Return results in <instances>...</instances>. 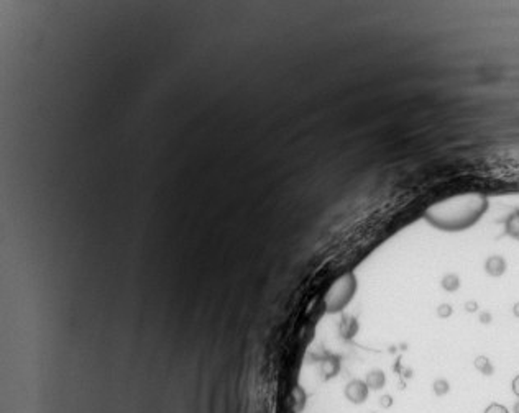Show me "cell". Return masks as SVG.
<instances>
[{
    "mask_svg": "<svg viewBox=\"0 0 519 413\" xmlns=\"http://www.w3.org/2000/svg\"><path fill=\"white\" fill-rule=\"evenodd\" d=\"M355 292H357V277L352 272L340 277L327 292L326 308L329 314H339V312L344 310L353 298Z\"/></svg>",
    "mask_w": 519,
    "mask_h": 413,
    "instance_id": "cell-2",
    "label": "cell"
},
{
    "mask_svg": "<svg viewBox=\"0 0 519 413\" xmlns=\"http://www.w3.org/2000/svg\"><path fill=\"white\" fill-rule=\"evenodd\" d=\"M442 286H444L445 290H449V292L457 290L458 286H460L458 277H457V276H453V274L445 276V277H444V280H442Z\"/></svg>",
    "mask_w": 519,
    "mask_h": 413,
    "instance_id": "cell-6",
    "label": "cell"
},
{
    "mask_svg": "<svg viewBox=\"0 0 519 413\" xmlns=\"http://www.w3.org/2000/svg\"><path fill=\"white\" fill-rule=\"evenodd\" d=\"M485 413H509V410L501 404H491V405L486 406Z\"/></svg>",
    "mask_w": 519,
    "mask_h": 413,
    "instance_id": "cell-8",
    "label": "cell"
},
{
    "mask_svg": "<svg viewBox=\"0 0 519 413\" xmlns=\"http://www.w3.org/2000/svg\"><path fill=\"white\" fill-rule=\"evenodd\" d=\"M504 269H506V262H504L503 258L493 256V258H489L488 261H486V270H488V274H491V276H501V274L504 272Z\"/></svg>",
    "mask_w": 519,
    "mask_h": 413,
    "instance_id": "cell-4",
    "label": "cell"
},
{
    "mask_svg": "<svg viewBox=\"0 0 519 413\" xmlns=\"http://www.w3.org/2000/svg\"><path fill=\"white\" fill-rule=\"evenodd\" d=\"M514 314L519 316V304H516V306H514Z\"/></svg>",
    "mask_w": 519,
    "mask_h": 413,
    "instance_id": "cell-15",
    "label": "cell"
},
{
    "mask_svg": "<svg viewBox=\"0 0 519 413\" xmlns=\"http://www.w3.org/2000/svg\"><path fill=\"white\" fill-rule=\"evenodd\" d=\"M450 314H452V306L450 305H440L439 306V315L440 316L445 318V316H449Z\"/></svg>",
    "mask_w": 519,
    "mask_h": 413,
    "instance_id": "cell-10",
    "label": "cell"
},
{
    "mask_svg": "<svg viewBox=\"0 0 519 413\" xmlns=\"http://www.w3.org/2000/svg\"><path fill=\"white\" fill-rule=\"evenodd\" d=\"M478 204H458V208L453 210L450 205H437L429 212V220L434 225L447 230H457L471 223L473 218L478 215Z\"/></svg>",
    "mask_w": 519,
    "mask_h": 413,
    "instance_id": "cell-1",
    "label": "cell"
},
{
    "mask_svg": "<svg viewBox=\"0 0 519 413\" xmlns=\"http://www.w3.org/2000/svg\"><path fill=\"white\" fill-rule=\"evenodd\" d=\"M365 384H367V387H368V390H380V388L385 387V384H386V376L383 370L380 369H373V370H370V372L365 376Z\"/></svg>",
    "mask_w": 519,
    "mask_h": 413,
    "instance_id": "cell-3",
    "label": "cell"
},
{
    "mask_svg": "<svg viewBox=\"0 0 519 413\" xmlns=\"http://www.w3.org/2000/svg\"><path fill=\"white\" fill-rule=\"evenodd\" d=\"M512 392L519 397V376L514 377V380H512Z\"/></svg>",
    "mask_w": 519,
    "mask_h": 413,
    "instance_id": "cell-11",
    "label": "cell"
},
{
    "mask_svg": "<svg viewBox=\"0 0 519 413\" xmlns=\"http://www.w3.org/2000/svg\"><path fill=\"white\" fill-rule=\"evenodd\" d=\"M467 310H468V312H475V310H476V304L468 302V304H467Z\"/></svg>",
    "mask_w": 519,
    "mask_h": 413,
    "instance_id": "cell-12",
    "label": "cell"
},
{
    "mask_svg": "<svg viewBox=\"0 0 519 413\" xmlns=\"http://www.w3.org/2000/svg\"><path fill=\"white\" fill-rule=\"evenodd\" d=\"M481 322H483V323H488V322H489V315H488V314H483V315H481Z\"/></svg>",
    "mask_w": 519,
    "mask_h": 413,
    "instance_id": "cell-13",
    "label": "cell"
},
{
    "mask_svg": "<svg viewBox=\"0 0 519 413\" xmlns=\"http://www.w3.org/2000/svg\"><path fill=\"white\" fill-rule=\"evenodd\" d=\"M475 368L480 370V372H483L485 376H491L493 374V366L489 364V361L486 358H476V361H475Z\"/></svg>",
    "mask_w": 519,
    "mask_h": 413,
    "instance_id": "cell-5",
    "label": "cell"
},
{
    "mask_svg": "<svg viewBox=\"0 0 519 413\" xmlns=\"http://www.w3.org/2000/svg\"><path fill=\"white\" fill-rule=\"evenodd\" d=\"M393 402H394L393 397H391V395H388V394L383 395V397H380V400H378V404H380L381 408H391Z\"/></svg>",
    "mask_w": 519,
    "mask_h": 413,
    "instance_id": "cell-9",
    "label": "cell"
},
{
    "mask_svg": "<svg viewBox=\"0 0 519 413\" xmlns=\"http://www.w3.org/2000/svg\"><path fill=\"white\" fill-rule=\"evenodd\" d=\"M512 413H519V400L514 404V406H512Z\"/></svg>",
    "mask_w": 519,
    "mask_h": 413,
    "instance_id": "cell-14",
    "label": "cell"
},
{
    "mask_svg": "<svg viewBox=\"0 0 519 413\" xmlns=\"http://www.w3.org/2000/svg\"><path fill=\"white\" fill-rule=\"evenodd\" d=\"M370 413H375V412H370Z\"/></svg>",
    "mask_w": 519,
    "mask_h": 413,
    "instance_id": "cell-16",
    "label": "cell"
},
{
    "mask_svg": "<svg viewBox=\"0 0 519 413\" xmlns=\"http://www.w3.org/2000/svg\"><path fill=\"white\" fill-rule=\"evenodd\" d=\"M449 390H450V384L445 379H437L434 382V392H435V395H439V397L449 394Z\"/></svg>",
    "mask_w": 519,
    "mask_h": 413,
    "instance_id": "cell-7",
    "label": "cell"
}]
</instances>
